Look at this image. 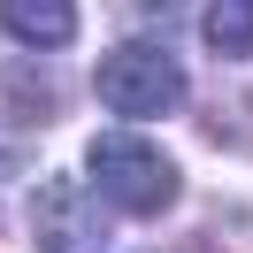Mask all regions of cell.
Here are the masks:
<instances>
[{
  "mask_svg": "<svg viewBox=\"0 0 253 253\" xmlns=\"http://www.w3.org/2000/svg\"><path fill=\"white\" fill-rule=\"evenodd\" d=\"M92 84H100V100H108L123 123H154V115L184 108V69H176V54L154 46V39H123V46H108L100 69H92Z\"/></svg>",
  "mask_w": 253,
  "mask_h": 253,
  "instance_id": "cell-1",
  "label": "cell"
},
{
  "mask_svg": "<svg viewBox=\"0 0 253 253\" xmlns=\"http://www.w3.org/2000/svg\"><path fill=\"white\" fill-rule=\"evenodd\" d=\"M84 169H92V184L108 192L123 215H161V207L176 200V161L161 154L154 138H138V130H100V138L84 146Z\"/></svg>",
  "mask_w": 253,
  "mask_h": 253,
  "instance_id": "cell-2",
  "label": "cell"
},
{
  "mask_svg": "<svg viewBox=\"0 0 253 253\" xmlns=\"http://www.w3.org/2000/svg\"><path fill=\"white\" fill-rule=\"evenodd\" d=\"M31 230L46 253H108V215L92 192H77L69 176H46L31 192Z\"/></svg>",
  "mask_w": 253,
  "mask_h": 253,
  "instance_id": "cell-3",
  "label": "cell"
},
{
  "mask_svg": "<svg viewBox=\"0 0 253 253\" xmlns=\"http://www.w3.org/2000/svg\"><path fill=\"white\" fill-rule=\"evenodd\" d=\"M0 23L16 46H39V54H62L77 39V0H0Z\"/></svg>",
  "mask_w": 253,
  "mask_h": 253,
  "instance_id": "cell-4",
  "label": "cell"
},
{
  "mask_svg": "<svg viewBox=\"0 0 253 253\" xmlns=\"http://www.w3.org/2000/svg\"><path fill=\"white\" fill-rule=\"evenodd\" d=\"M207 46L222 54V62H246L253 54V0H207Z\"/></svg>",
  "mask_w": 253,
  "mask_h": 253,
  "instance_id": "cell-5",
  "label": "cell"
},
{
  "mask_svg": "<svg viewBox=\"0 0 253 253\" xmlns=\"http://www.w3.org/2000/svg\"><path fill=\"white\" fill-rule=\"evenodd\" d=\"M138 8H154V16H169V8H184V0H138Z\"/></svg>",
  "mask_w": 253,
  "mask_h": 253,
  "instance_id": "cell-6",
  "label": "cell"
}]
</instances>
